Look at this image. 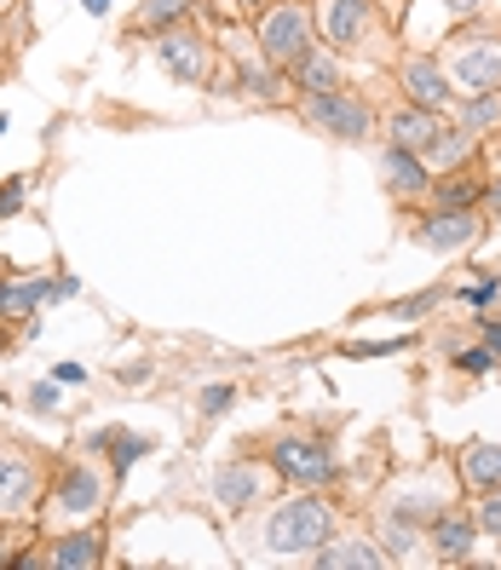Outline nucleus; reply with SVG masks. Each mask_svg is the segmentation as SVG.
Masks as SVG:
<instances>
[{
    "label": "nucleus",
    "mask_w": 501,
    "mask_h": 570,
    "mask_svg": "<svg viewBox=\"0 0 501 570\" xmlns=\"http://www.w3.org/2000/svg\"><path fill=\"white\" fill-rule=\"evenodd\" d=\"M357 357H386V352H404V341H370V346H352Z\"/></svg>",
    "instance_id": "72a5a7b5"
},
{
    "label": "nucleus",
    "mask_w": 501,
    "mask_h": 570,
    "mask_svg": "<svg viewBox=\"0 0 501 570\" xmlns=\"http://www.w3.org/2000/svg\"><path fill=\"white\" fill-rule=\"evenodd\" d=\"M294 87H306V92H341V87H346L341 58L317 52V41H312L306 52H299V63H294Z\"/></svg>",
    "instance_id": "ddd939ff"
},
{
    "label": "nucleus",
    "mask_w": 501,
    "mask_h": 570,
    "mask_svg": "<svg viewBox=\"0 0 501 570\" xmlns=\"http://www.w3.org/2000/svg\"><path fill=\"white\" fill-rule=\"evenodd\" d=\"M386 132H392V145H404V150H415V156H426V145L444 132V121H439V110H426V105H410V110H397L392 121H386Z\"/></svg>",
    "instance_id": "f8f14e48"
},
{
    "label": "nucleus",
    "mask_w": 501,
    "mask_h": 570,
    "mask_svg": "<svg viewBox=\"0 0 501 570\" xmlns=\"http://www.w3.org/2000/svg\"><path fill=\"white\" fill-rule=\"evenodd\" d=\"M299 116H306V127L328 132V139H341V145H363L370 127H375L370 105H363V98H346V92H306Z\"/></svg>",
    "instance_id": "f03ea898"
},
{
    "label": "nucleus",
    "mask_w": 501,
    "mask_h": 570,
    "mask_svg": "<svg viewBox=\"0 0 501 570\" xmlns=\"http://www.w3.org/2000/svg\"><path fill=\"white\" fill-rule=\"evenodd\" d=\"M495 288H501V283H495V277H484V283H479L473 294H466V299H473V306H490V299H495Z\"/></svg>",
    "instance_id": "4c0bfd02"
},
{
    "label": "nucleus",
    "mask_w": 501,
    "mask_h": 570,
    "mask_svg": "<svg viewBox=\"0 0 501 570\" xmlns=\"http://www.w3.org/2000/svg\"><path fill=\"white\" fill-rule=\"evenodd\" d=\"M105 559V542L87 530V535H63V542H52V553H47V564L52 570H81V564H98Z\"/></svg>",
    "instance_id": "a211bd4d"
},
{
    "label": "nucleus",
    "mask_w": 501,
    "mask_h": 570,
    "mask_svg": "<svg viewBox=\"0 0 501 570\" xmlns=\"http://www.w3.org/2000/svg\"><path fill=\"white\" fill-rule=\"evenodd\" d=\"M272 466H277L288 484H306V490H317V484L334 479V455H328V444H312V439H283V444L272 450Z\"/></svg>",
    "instance_id": "39448f33"
},
{
    "label": "nucleus",
    "mask_w": 501,
    "mask_h": 570,
    "mask_svg": "<svg viewBox=\"0 0 501 570\" xmlns=\"http://www.w3.org/2000/svg\"><path fill=\"white\" fill-rule=\"evenodd\" d=\"M230 397H237L230 386H208V392H203V415H208V421H214V415H225V410H230Z\"/></svg>",
    "instance_id": "c756f323"
},
{
    "label": "nucleus",
    "mask_w": 501,
    "mask_h": 570,
    "mask_svg": "<svg viewBox=\"0 0 501 570\" xmlns=\"http://www.w3.org/2000/svg\"><path fill=\"white\" fill-rule=\"evenodd\" d=\"M479 524H484L490 535H501V484L490 490V501H484V508H479Z\"/></svg>",
    "instance_id": "7c9ffc66"
},
{
    "label": "nucleus",
    "mask_w": 501,
    "mask_h": 570,
    "mask_svg": "<svg viewBox=\"0 0 501 570\" xmlns=\"http://www.w3.org/2000/svg\"><path fill=\"white\" fill-rule=\"evenodd\" d=\"M23 208V179H7V190H0V219H12Z\"/></svg>",
    "instance_id": "2f4dec72"
},
{
    "label": "nucleus",
    "mask_w": 501,
    "mask_h": 570,
    "mask_svg": "<svg viewBox=\"0 0 501 570\" xmlns=\"http://www.w3.org/2000/svg\"><path fill=\"white\" fill-rule=\"evenodd\" d=\"M432 306H444V288H426V294H415V299H397L392 317H426Z\"/></svg>",
    "instance_id": "393cba45"
},
{
    "label": "nucleus",
    "mask_w": 501,
    "mask_h": 570,
    "mask_svg": "<svg viewBox=\"0 0 501 570\" xmlns=\"http://www.w3.org/2000/svg\"><path fill=\"white\" fill-rule=\"evenodd\" d=\"M404 87H410V105H426V110H439V105H450V98H455L444 63L426 58V52L404 58Z\"/></svg>",
    "instance_id": "9d476101"
},
{
    "label": "nucleus",
    "mask_w": 501,
    "mask_h": 570,
    "mask_svg": "<svg viewBox=\"0 0 501 570\" xmlns=\"http://www.w3.org/2000/svg\"><path fill=\"white\" fill-rule=\"evenodd\" d=\"M381 174H386L392 196H421V190H426V161H421L415 150H404V145H392V150H386Z\"/></svg>",
    "instance_id": "4468645a"
},
{
    "label": "nucleus",
    "mask_w": 501,
    "mask_h": 570,
    "mask_svg": "<svg viewBox=\"0 0 501 570\" xmlns=\"http://www.w3.org/2000/svg\"><path fill=\"white\" fill-rule=\"evenodd\" d=\"M110 444H116V466H121V473H127L139 455H150V439H127V432H110Z\"/></svg>",
    "instance_id": "a878e982"
},
{
    "label": "nucleus",
    "mask_w": 501,
    "mask_h": 570,
    "mask_svg": "<svg viewBox=\"0 0 501 570\" xmlns=\"http://www.w3.org/2000/svg\"><path fill=\"white\" fill-rule=\"evenodd\" d=\"M52 501H58V513L87 519V513H98V508H105V479H98L87 461H76L70 473L58 479V495H52Z\"/></svg>",
    "instance_id": "1a4fd4ad"
},
{
    "label": "nucleus",
    "mask_w": 501,
    "mask_h": 570,
    "mask_svg": "<svg viewBox=\"0 0 501 570\" xmlns=\"http://www.w3.org/2000/svg\"><path fill=\"white\" fill-rule=\"evenodd\" d=\"M0 564H7V559H0Z\"/></svg>",
    "instance_id": "a18cd8bd"
},
{
    "label": "nucleus",
    "mask_w": 501,
    "mask_h": 570,
    "mask_svg": "<svg viewBox=\"0 0 501 570\" xmlns=\"http://www.w3.org/2000/svg\"><path fill=\"white\" fill-rule=\"evenodd\" d=\"M214 495L225 501V508H248V501H259V473L248 461H230L225 473L214 479Z\"/></svg>",
    "instance_id": "f3484780"
},
{
    "label": "nucleus",
    "mask_w": 501,
    "mask_h": 570,
    "mask_svg": "<svg viewBox=\"0 0 501 570\" xmlns=\"http://www.w3.org/2000/svg\"><path fill=\"white\" fill-rule=\"evenodd\" d=\"M490 208H501V179L490 185Z\"/></svg>",
    "instance_id": "ea45409f"
},
{
    "label": "nucleus",
    "mask_w": 501,
    "mask_h": 570,
    "mask_svg": "<svg viewBox=\"0 0 501 570\" xmlns=\"http://www.w3.org/2000/svg\"><path fill=\"white\" fill-rule=\"evenodd\" d=\"M375 564H386V553L375 548V542H323L317 548V570H375Z\"/></svg>",
    "instance_id": "dca6fc26"
},
{
    "label": "nucleus",
    "mask_w": 501,
    "mask_h": 570,
    "mask_svg": "<svg viewBox=\"0 0 501 570\" xmlns=\"http://www.w3.org/2000/svg\"><path fill=\"white\" fill-rule=\"evenodd\" d=\"M0 132H7V116H0Z\"/></svg>",
    "instance_id": "37998d69"
},
{
    "label": "nucleus",
    "mask_w": 501,
    "mask_h": 570,
    "mask_svg": "<svg viewBox=\"0 0 501 570\" xmlns=\"http://www.w3.org/2000/svg\"><path fill=\"white\" fill-rule=\"evenodd\" d=\"M58 381H63V386H81L87 368H81V363H58Z\"/></svg>",
    "instance_id": "e433bc0d"
},
{
    "label": "nucleus",
    "mask_w": 501,
    "mask_h": 570,
    "mask_svg": "<svg viewBox=\"0 0 501 570\" xmlns=\"http://www.w3.org/2000/svg\"><path fill=\"white\" fill-rule=\"evenodd\" d=\"M495 121H501V92H473V105L461 110V121H455V127L479 132V127H495Z\"/></svg>",
    "instance_id": "5701e85b"
},
{
    "label": "nucleus",
    "mask_w": 501,
    "mask_h": 570,
    "mask_svg": "<svg viewBox=\"0 0 501 570\" xmlns=\"http://www.w3.org/2000/svg\"><path fill=\"white\" fill-rule=\"evenodd\" d=\"M473 237H479L473 208H444V214H432V219L415 225V243L432 248V254H455V248H466Z\"/></svg>",
    "instance_id": "6e6552de"
},
{
    "label": "nucleus",
    "mask_w": 501,
    "mask_h": 570,
    "mask_svg": "<svg viewBox=\"0 0 501 570\" xmlns=\"http://www.w3.org/2000/svg\"><path fill=\"white\" fill-rule=\"evenodd\" d=\"M7 7H18V0H0V12H7Z\"/></svg>",
    "instance_id": "79ce46f5"
},
{
    "label": "nucleus",
    "mask_w": 501,
    "mask_h": 570,
    "mask_svg": "<svg viewBox=\"0 0 501 570\" xmlns=\"http://www.w3.org/2000/svg\"><path fill=\"white\" fill-rule=\"evenodd\" d=\"M490 346H495V352H501V317H495V323H490Z\"/></svg>",
    "instance_id": "58836bf2"
},
{
    "label": "nucleus",
    "mask_w": 501,
    "mask_h": 570,
    "mask_svg": "<svg viewBox=\"0 0 501 570\" xmlns=\"http://www.w3.org/2000/svg\"><path fill=\"white\" fill-rule=\"evenodd\" d=\"M243 7H259V0H243Z\"/></svg>",
    "instance_id": "c03bdc74"
},
{
    "label": "nucleus",
    "mask_w": 501,
    "mask_h": 570,
    "mask_svg": "<svg viewBox=\"0 0 501 570\" xmlns=\"http://www.w3.org/2000/svg\"><path fill=\"white\" fill-rule=\"evenodd\" d=\"M386 542H392V553H404V559H410V548H415V524L404 530V519L392 513V524H386Z\"/></svg>",
    "instance_id": "c85d7f7f"
},
{
    "label": "nucleus",
    "mask_w": 501,
    "mask_h": 570,
    "mask_svg": "<svg viewBox=\"0 0 501 570\" xmlns=\"http://www.w3.org/2000/svg\"><path fill=\"white\" fill-rule=\"evenodd\" d=\"M473 196H479V190L466 185V179H444V185H439V203H444V208H473Z\"/></svg>",
    "instance_id": "bb28decb"
},
{
    "label": "nucleus",
    "mask_w": 501,
    "mask_h": 570,
    "mask_svg": "<svg viewBox=\"0 0 501 570\" xmlns=\"http://www.w3.org/2000/svg\"><path fill=\"white\" fill-rule=\"evenodd\" d=\"M439 7H444V12H455V18H479L484 0H439Z\"/></svg>",
    "instance_id": "f704fd0d"
},
{
    "label": "nucleus",
    "mask_w": 501,
    "mask_h": 570,
    "mask_svg": "<svg viewBox=\"0 0 501 570\" xmlns=\"http://www.w3.org/2000/svg\"><path fill=\"white\" fill-rule=\"evenodd\" d=\"M87 12H110V0H87Z\"/></svg>",
    "instance_id": "a19ab883"
},
{
    "label": "nucleus",
    "mask_w": 501,
    "mask_h": 570,
    "mask_svg": "<svg viewBox=\"0 0 501 570\" xmlns=\"http://www.w3.org/2000/svg\"><path fill=\"white\" fill-rule=\"evenodd\" d=\"M36 490H41L36 461H29L23 450H0V519L29 513L36 508Z\"/></svg>",
    "instance_id": "423d86ee"
},
{
    "label": "nucleus",
    "mask_w": 501,
    "mask_h": 570,
    "mask_svg": "<svg viewBox=\"0 0 501 570\" xmlns=\"http://www.w3.org/2000/svg\"><path fill=\"white\" fill-rule=\"evenodd\" d=\"M29 404H36V410H58V386L36 381V386H29Z\"/></svg>",
    "instance_id": "473e14b6"
},
{
    "label": "nucleus",
    "mask_w": 501,
    "mask_h": 570,
    "mask_svg": "<svg viewBox=\"0 0 501 570\" xmlns=\"http://www.w3.org/2000/svg\"><path fill=\"white\" fill-rule=\"evenodd\" d=\"M334 530V513L323 508V501H288L283 513H272V524H265V548L272 553H317L328 542Z\"/></svg>",
    "instance_id": "f257e3e1"
},
{
    "label": "nucleus",
    "mask_w": 501,
    "mask_h": 570,
    "mask_svg": "<svg viewBox=\"0 0 501 570\" xmlns=\"http://www.w3.org/2000/svg\"><path fill=\"white\" fill-rule=\"evenodd\" d=\"M461 473H466V484L495 490L501 484V444H473V450L461 455Z\"/></svg>",
    "instance_id": "6ab92c4d"
},
{
    "label": "nucleus",
    "mask_w": 501,
    "mask_h": 570,
    "mask_svg": "<svg viewBox=\"0 0 501 570\" xmlns=\"http://www.w3.org/2000/svg\"><path fill=\"white\" fill-rule=\"evenodd\" d=\"M370 0H328L323 7V29L334 47H363V36H370Z\"/></svg>",
    "instance_id": "9b49d317"
},
{
    "label": "nucleus",
    "mask_w": 501,
    "mask_h": 570,
    "mask_svg": "<svg viewBox=\"0 0 501 570\" xmlns=\"http://www.w3.org/2000/svg\"><path fill=\"white\" fill-rule=\"evenodd\" d=\"M455 81L466 92H501V36H484L455 52Z\"/></svg>",
    "instance_id": "0eeeda50"
},
{
    "label": "nucleus",
    "mask_w": 501,
    "mask_h": 570,
    "mask_svg": "<svg viewBox=\"0 0 501 570\" xmlns=\"http://www.w3.org/2000/svg\"><path fill=\"white\" fill-rule=\"evenodd\" d=\"M185 12H190V0H145L139 29H150V36H167V29H174Z\"/></svg>",
    "instance_id": "4be33fe9"
},
{
    "label": "nucleus",
    "mask_w": 501,
    "mask_h": 570,
    "mask_svg": "<svg viewBox=\"0 0 501 570\" xmlns=\"http://www.w3.org/2000/svg\"><path fill=\"white\" fill-rule=\"evenodd\" d=\"M306 47H312V18H306V12H299V7L265 12V23H259V52H265V63H277V70H294Z\"/></svg>",
    "instance_id": "7ed1b4c3"
},
{
    "label": "nucleus",
    "mask_w": 501,
    "mask_h": 570,
    "mask_svg": "<svg viewBox=\"0 0 501 570\" xmlns=\"http://www.w3.org/2000/svg\"><path fill=\"white\" fill-rule=\"evenodd\" d=\"M156 58L167 76H179L190 87H214V52L203 36H185V29H167V36L156 41Z\"/></svg>",
    "instance_id": "20e7f679"
},
{
    "label": "nucleus",
    "mask_w": 501,
    "mask_h": 570,
    "mask_svg": "<svg viewBox=\"0 0 501 570\" xmlns=\"http://www.w3.org/2000/svg\"><path fill=\"white\" fill-rule=\"evenodd\" d=\"M243 87H248L254 98H277V63H248Z\"/></svg>",
    "instance_id": "b1692460"
},
{
    "label": "nucleus",
    "mask_w": 501,
    "mask_h": 570,
    "mask_svg": "<svg viewBox=\"0 0 501 570\" xmlns=\"http://www.w3.org/2000/svg\"><path fill=\"white\" fill-rule=\"evenodd\" d=\"M473 535H479V519H466V513H439L432 548H439V559H444V564H455V559L473 553Z\"/></svg>",
    "instance_id": "2eb2a0df"
},
{
    "label": "nucleus",
    "mask_w": 501,
    "mask_h": 570,
    "mask_svg": "<svg viewBox=\"0 0 501 570\" xmlns=\"http://www.w3.org/2000/svg\"><path fill=\"white\" fill-rule=\"evenodd\" d=\"M455 368H461V375H490V368H495V346H479V352H461V357H455Z\"/></svg>",
    "instance_id": "cd10ccee"
},
{
    "label": "nucleus",
    "mask_w": 501,
    "mask_h": 570,
    "mask_svg": "<svg viewBox=\"0 0 501 570\" xmlns=\"http://www.w3.org/2000/svg\"><path fill=\"white\" fill-rule=\"evenodd\" d=\"M47 294H58L52 283H0V317H29Z\"/></svg>",
    "instance_id": "aec40b11"
},
{
    "label": "nucleus",
    "mask_w": 501,
    "mask_h": 570,
    "mask_svg": "<svg viewBox=\"0 0 501 570\" xmlns=\"http://www.w3.org/2000/svg\"><path fill=\"white\" fill-rule=\"evenodd\" d=\"M150 381V363H127L121 368V386H145Z\"/></svg>",
    "instance_id": "c9c22d12"
},
{
    "label": "nucleus",
    "mask_w": 501,
    "mask_h": 570,
    "mask_svg": "<svg viewBox=\"0 0 501 570\" xmlns=\"http://www.w3.org/2000/svg\"><path fill=\"white\" fill-rule=\"evenodd\" d=\"M426 156L439 161V167H455V161H466V156H473V132H466V127H444L439 139L426 145Z\"/></svg>",
    "instance_id": "412c9836"
}]
</instances>
